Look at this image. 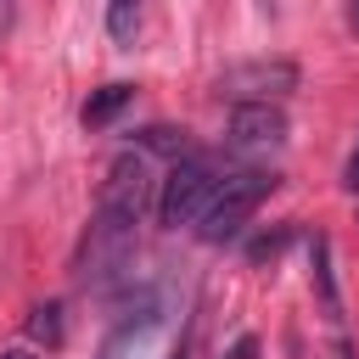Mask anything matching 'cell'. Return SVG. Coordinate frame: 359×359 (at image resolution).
Masks as SVG:
<instances>
[{"mask_svg":"<svg viewBox=\"0 0 359 359\" xmlns=\"http://www.w3.org/2000/svg\"><path fill=\"white\" fill-rule=\"evenodd\" d=\"M224 174H230V168H219L213 157H174V168H168V180H163V191H157V219H163L168 230H180V224L196 230V219H202L208 202L219 196Z\"/></svg>","mask_w":359,"mask_h":359,"instance_id":"3957f363","label":"cell"},{"mask_svg":"<svg viewBox=\"0 0 359 359\" xmlns=\"http://www.w3.org/2000/svg\"><path fill=\"white\" fill-rule=\"evenodd\" d=\"M129 314H135V320H118V325H112V337L101 342V359H123V348H129V342H140V337L163 320V297H157V292H146Z\"/></svg>","mask_w":359,"mask_h":359,"instance_id":"8992f818","label":"cell"},{"mask_svg":"<svg viewBox=\"0 0 359 359\" xmlns=\"http://www.w3.org/2000/svg\"><path fill=\"white\" fill-rule=\"evenodd\" d=\"M146 208H151V168L140 151H123L107 180H101V202L79 236V252H73V280L84 286H112L123 275V264L135 258V241H140V224H146Z\"/></svg>","mask_w":359,"mask_h":359,"instance_id":"6da1fadb","label":"cell"},{"mask_svg":"<svg viewBox=\"0 0 359 359\" xmlns=\"http://www.w3.org/2000/svg\"><path fill=\"white\" fill-rule=\"evenodd\" d=\"M11 11H17V0H6V17H11Z\"/></svg>","mask_w":359,"mask_h":359,"instance_id":"9a60e30c","label":"cell"},{"mask_svg":"<svg viewBox=\"0 0 359 359\" xmlns=\"http://www.w3.org/2000/svg\"><path fill=\"white\" fill-rule=\"evenodd\" d=\"M28 331L39 337V342H62V303H45V309H34V320H28Z\"/></svg>","mask_w":359,"mask_h":359,"instance_id":"9c48e42d","label":"cell"},{"mask_svg":"<svg viewBox=\"0 0 359 359\" xmlns=\"http://www.w3.org/2000/svg\"><path fill=\"white\" fill-rule=\"evenodd\" d=\"M129 101H135V84H101V90L84 101V123H90V129H101V123H107V118H118Z\"/></svg>","mask_w":359,"mask_h":359,"instance_id":"52a82bcc","label":"cell"},{"mask_svg":"<svg viewBox=\"0 0 359 359\" xmlns=\"http://www.w3.org/2000/svg\"><path fill=\"white\" fill-rule=\"evenodd\" d=\"M0 359H34V353H28V348H6Z\"/></svg>","mask_w":359,"mask_h":359,"instance_id":"5bb4252c","label":"cell"},{"mask_svg":"<svg viewBox=\"0 0 359 359\" xmlns=\"http://www.w3.org/2000/svg\"><path fill=\"white\" fill-rule=\"evenodd\" d=\"M269 191H275V174H269V168H230V174H224V185H219V196H213V202H208V213L196 219V236H202L208 247L236 241Z\"/></svg>","mask_w":359,"mask_h":359,"instance_id":"7a4b0ae2","label":"cell"},{"mask_svg":"<svg viewBox=\"0 0 359 359\" xmlns=\"http://www.w3.org/2000/svg\"><path fill=\"white\" fill-rule=\"evenodd\" d=\"M213 90H219V95H230L236 107H241V101H280V95H292V90H297V67H292L286 56L236 62V67H224V73L213 79Z\"/></svg>","mask_w":359,"mask_h":359,"instance_id":"277c9868","label":"cell"},{"mask_svg":"<svg viewBox=\"0 0 359 359\" xmlns=\"http://www.w3.org/2000/svg\"><path fill=\"white\" fill-rule=\"evenodd\" d=\"M140 146L163 151V157H185V135L180 129H140Z\"/></svg>","mask_w":359,"mask_h":359,"instance_id":"30bf717a","label":"cell"},{"mask_svg":"<svg viewBox=\"0 0 359 359\" xmlns=\"http://www.w3.org/2000/svg\"><path fill=\"white\" fill-rule=\"evenodd\" d=\"M353 22H359V0H353Z\"/></svg>","mask_w":359,"mask_h":359,"instance_id":"2e32d148","label":"cell"},{"mask_svg":"<svg viewBox=\"0 0 359 359\" xmlns=\"http://www.w3.org/2000/svg\"><path fill=\"white\" fill-rule=\"evenodd\" d=\"M230 146L236 151H280L286 146V112L275 101H241L230 112Z\"/></svg>","mask_w":359,"mask_h":359,"instance_id":"5b68a950","label":"cell"},{"mask_svg":"<svg viewBox=\"0 0 359 359\" xmlns=\"http://www.w3.org/2000/svg\"><path fill=\"white\" fill-rule=\"evenodd\" d=\"M337 359H353V342H348L342 331H337Z\"/></svg>","mask_w":359,"mask_h":359,"instance_id":"7c38bea8","label":"cell"},{"mask_svg":"<svg viewBox=\"0 0 359 359\" xmlns=\"http://www.w3.org/2000/svg\"><path fill=\"white\" fill-rule=\"evenodd\" d=\"M107 34L118 45H135V34H140V0H107Z\"/></svg>","mask_w":359,"mask_h":359,"instance_id":"ba28073f","label":"cell"},{"mask_svg":"<svg viewBox=\"0 0 359 359\" xmlns=\"http://www.w3.org/2000/svg\"><path fill=\"white\" fill-rule=\"evenodd\" d=\"M292 241V230H275V236H264V241H252V258H275L280 247Z\"/></svg>","mask_w":359,"mask_h":359,"instance_id":"8fae6325","label":"cell"},{"mask_svg":"<svg viewBox=\"0 0 359 359\" xmlns=\"http://www.w3.org/2000/svg\"><path fill=\"white\" fill-rule=\"evenodd\" d=\"M174 359H185V348H180V353H174Z\"/></svg>","mask_w":359,"mask_h":359,"instance_id":"e0dca14e","label":"cell"},{"mask_svg":"<svg viewBox=\"0 0 359 359\" xmlns=\"http://www.w3.org/2000/svg\"><path fill=\"white\" fill-rule=\"evenodd\" d=\"M348 191H359V151H353V163H348Z\"/></svg>","mask_w":359,"mask_h":359,"instance_id":"4fadbf2b","label":"cell"}]
</instances>
